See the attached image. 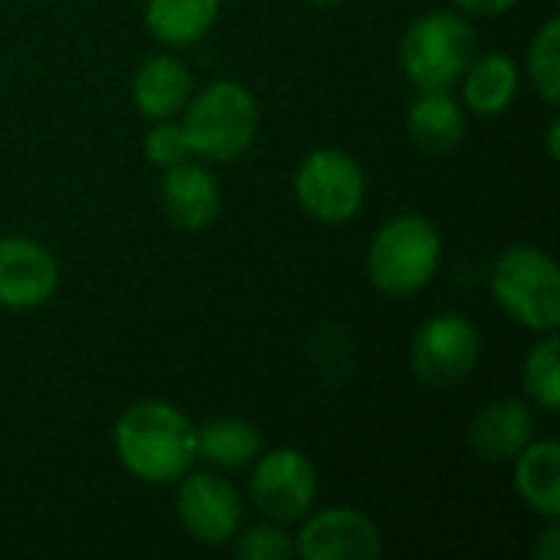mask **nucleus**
<instances>
[{
    "label": "nucleus",
    "instance_id": "0eeeda50",
    "mask_svg": "<svg viewBox=\"0 0 560 560\" xmlns=\"http://www.w3.org/2000/svg\"><path fill=\"white\" fill-rule=\"evenodd\" d=\"M482 358L479 328L456 312L423 322L413 338V374L427 387H456L463 384Z\"/></svg>",
    "mask_w": 560,
    "mask_h": 560
},
{
    "label": "nucleus",
    "instance_id": "f257e3e1",
    "mask_svg": "<svg viewBox=\"0 0 560 560\" xmlns=\"http://www.w3.org/2000/svg\"><path fill=\"white\" fill-rule=\"evenodd\" d=\"M115 453L135 479L167 486L194 469L197 427L171 404H131L115 423Z\"/></svg>",
    "mask_w": 560,
    "mask_h": 560
},
{
    "label": "nucleus",
    "instance_id": "2eb2a0df",
    "mask_svg": "<svg viewBox=\"0 0 560 560\" xmlns=\"http://www.w3.org/2000/svg\"><path fill=\"white\" fill-rule=\"evenodd\" d=\"M407 131L427 154H450L466 138L463 105L450 92H420L407 112Z\"/></svg>",
    "mask_w": 560,
    "mask_h": 560
},
{
    "label": "nucleus",
    "instance_id": "b1692460",
    "mask_svg": "<svg viewBox=\"0 0 560 560\" xmlns=\"http://www.w3.org/2000/svg\"><path fill=\"white\" fill-rule=\"evenodd\" d=\"M463 13H472V16H499L505 10H512L518 0H453Z\"/></svg>",
    "mask_w": 560,
    "mask_h": 560
},
{
    "label": "nucleus",
    "instance_id": "a878e982",
    "mask_svg": "<svg viewBox=\"0 0 560 560\" xmlns=\"http://www.w3.org/2000/svg\"><path fill=\"white\" fill-rule=\"evenodd\" d=\"M560 121L558 118H551V125H548V151H551V158L558 161L560 158Z\"/></svg>",
    "mask_w": 560,
    "mask_h": 560
},
{
    "label": "nucleus",
    "instance_id": "9d476101",
    "mask_svg": "<svg viewBox=\"0 0 560 560\" xmlns=\"http://www.w3.org/2000/svg\"><path fill=\"white\" fill-rule=\"evenodd\" d=\"M59 266L52 253L30 236H0V305L13 312L36 308L52 299Z\"/></svg>",
    "mask_w": 560,
    "mask_h": 560
},
{
    "label": "nucleus",
    "instance_id": "6ab92c4d",
    "mask_svg": "<svg viewBox=\"0 0 560 560\" xmlns=\"http://www.w3.org/2000/svg\"><path fill=\"white\" fill-rule=\"evenodd\" d=\"M220 0H148V30L167 46H190L213 30Z\"/></svg>",
    "mask_w": 560,
    "mask_h": 560
},
{
    "label": "nucleus",
    "instance_id": "ddd939ff",
    "mask_svg": "<svg viewBox=\"0 0 560 560\" xmlns=\"http://www.w3.org/2000/svg\"><path fill=\"white\" fill-rule=\"evenodd\" d=\"M190 92H194V75L177 56H151L148 62H141L131 85L138 112L151 121H164L184 112Z\"/></svg>",
    "mask_w": 560,
    "mask_h": 560
},
{
    "label": "nucleus",
    "instance_id": "4468645a",
    "mask_svg": "<svg viewBox=\"0 0 560 560\" xmlns=\"http://www.w3.org/2000/svg\"><path fill=\"white\" fill-rule=\"evenodd\" d=\"M532 433V413L518 400H495L489 404L469 430V443L479 459L486 463H512L528 443Z\"/></svg>",
    "mask_w": 560,
    "mask_h": 560
},
{
    "label": "nucleus",
    "instance_id": "bb28decb",
    "mask_svg": "<svg viewBox=\"0 0 560 560\" xmlns=\"http://www.w3.org/2000/svg\"><path fill=\"white\" fill-rule=\"evenodd\" d=\"M312 3H338V0H312Z\"/></svg>",
    "mask_w": 560,
    "mask_h": 560
},
{
    "label": "nucleus",
    "instance_id": "4be33fe9",
    "mask_svg": "<svg viewBox=\"0 0 560 560\" xmlns=\"http://www.w3.org/2000/svg\"><path fill=\"white\" fill-rule=\"evenodd\" d=\"M236 555L246 560H289L295 555V541L276 525H253L243 535L236 532Z\"/></svg>",
    "mask_w": 560,
    "mask_h": 560
},
{
    "label": "nucleus",
    "instance_id": "423d86ee",
    "mask_svg": "<svg viewBox=\"0 0 560 560\" xmlns=\"http://www.w3.org/2000/svg\"><path fill=\"white\" fill-rule=\"evenodd\" d=\"M368 194L361 164L341 148H318L305 154L295 171V197L302 210L328 226L348 223Z\"/></svg>",
    "mask_w": 560,
    "mask_h": 560
},
{
    "label": "nucleus",
    "instance_id": "412c9836",
    "mask_svg": "<svg viewBox=\"0 0 560 560\" xmlns=\"http://www.w3.org/2000/svg\"><path fill=\"white\" fill-rule=\"evenodd\" d=\"M528 75L548 105L560 102V20L551 16L528 46Z\"/></svg>",
    "mask_w": 560,
    "mask_h": 560
},
{
    "label": "nucleus",
    "instance_id": "7ed1b4c3",
    "mask_svg": "<svg viewBox=\"0 0 560 560\" xmlns=\"http://www.w3.org/2000/svg\"><path fill=\"white\" fill-rule=\"evenodd\" d=\"M443 259V236L423 213L387 220L368 249V276L384 295H413L427 289Z\"/></svg>",
    "mask_w": 560,
    "mask_h": 560
},
{
    "label": "nucleus",
    "instance_id": "1a4fd4ad",
    "mask_svg": "<svg viewBox=\"0 0 560 560\" xmlns=\"http://www.w3.org/2000/svg\"><path fill=\"white\" fill-rule=\"evenodd\" d=\"M177 518L194 541L226 545L243 525V495L213 472H187L177 479Z\"/></svg>",
    "mask_w": 560,
    "mask_h": 560
},
{
    "label": "nucleus",
    "instance_id": "39448f33",
    "mask_svg": "<svg viewBox=\"0 0 560 560\" xmlns=\"http://www.w3.org/2000/svg\"><path fill=\"white\" fill-rule=\"evenodd\" d=\"M495 302L525 328L551 335L560 325V272L558 262L532 246L518 243L499 253L492 266Z\"/></svg>",
    "mask_w": 560,
    "mask_h": 560
},
{
    "label": "nucleus",
    "instance_id": "f03ea898",
    "mask_svg": "<svg viewBox=\"0 0 560 560\" xmlns=\"http://www.w3.org/2000/svg\"><path fill=\"white\" fill-rule=\"evenodd\" d=\"M184 135L190 154L203 161H236L249 151L256 128H259V105L256 95L236 82L220 79L200 89L184 105Z\"/></svg>",
    "mask_w": 560,
    "mask_h": 560
},
{
    "label": "nucleus",
    "instance_id": "5701e85b",
    "mask_svg": "<svg viewBox=\"0 0 560 560\" xmlns=\"http://www.w3.org/2000/svg\"><path fill=\"white\" fill-rule=\"evenodd\" d=\"M144 158L158 167H171L190 158V144L184 135V125H174L171 118L154 121V128L144 135Z\"/></svg>",
    "mask_w": 560,
    "mask_h": 560
},
{
    "label": "nucleus",
    "instance_id": "393cba45",
    "mask_svg": "<svg viewBox=\"0 0 560 560\" xmlns=\"http://www.w3.org/2000/svg\"><path fill=\"white\" fill-rule=\"evenodd\" d=\"M535 558L538 560H560V528L558 522H551L545 532H541V538H538V545H535Z\"/></svg>",
    "mask_w": 560,
    "mask_h": 560
},
{
    "label": "nucleus",
    "instance_id": "f8f14e48",
    "mask_svg": "<svg viewBox=\"0 0 560 560\" xmlns=\"http://www.w3.org/2000/svg\"><path fill=\"white\" fill-rule=\"evenodd\" d=\"M161 197H164V210L167 217L180 226V230H207L223 203L220 194V180L213 177L210 167L194 164V161H180L164 167V180H161Z\"/></svg>",
    "mask_w": 560,
    "mask_h": 560
},
{
    "label": "nucleus",
    "instance_id": "6e6552de",
    "mask_svg": "<svg viewBox=\"0 0 560 560\" xmlns=\"http://www.w3.org/2000/svg\"><path fill=\"white\" fill-rule=\"evenodd\" d=\"M253 505L272 522H299L318 499V472L299 450L259 453L249 479Z\"/></svg>",
    "mask_w": 560,
    "mask_h": 560
},
{
    "label": "nucleus",
    "instance_id": "9b49d317",
    "mask_svg": "<svg viewBox=\"0 0 560 560\" xmlns=\"http://www.w3.org/2000/svg\"><path fill=\"white\" fill-rule=\"evenodd\" d=\"M377 525L354 509H325L312 515L295 541L305 560H374L381 558Z\"/></svg>",
    "mask_w": 560,
    "mask_h": 560
},
{
    "label": "nucleus",
    "instance_id": "a211bd4d",
    "mask_svg": "<svg viewBox=\"0 0 560 560\" xmlns=\"http://www.w3.org/2000/svg\"><path fill=\"white\" fill-rule=\"evenodd\" d=\"M262 453V433L249 420L223 417L197 430V459L217 469H246Z\"/></svg>",
    "mask_w": 560,
    "mask_h": 560
},
{
    "label": "nucleus",
    "instance_id": "f3484780",
    "mask_svg": "<svg viewBox=\"0 0 560 560\" xmlns=\"http://www.w3.org/2000/svg\"><path fill=\"white\" fill-rule=\"evenodd\" d=\"M515 92H518V66L505 52L472 56L469 69L463 72V98L482 118L502 115L515 102Z\"/></svg>",
    "mask_w": 560,
    "mask_h": 560
},
{
    "label": "nucleus",
    "instance_id": "20e7f679",
    "mask_svg": "<svg viewBox=\"0 0 560 560\" xmlns=\"http://www.w3.org/2000/svg\"><path fill=\"white\" fill-rule=\"evenodd\" d=\"M476 56V30L456 10H433L407 30L400 66L420 92H450Z\"/></svg>",
    "mask_w": 560,
    "mask_h": 560
},
{
    "label": "nucleus",
    "instance_id": "aec40b11",
    "mask_svg": "<svg viewBox=\"0 0 560 560\" xmlns=\"http://www.w3.org/2000/svg\"><path fill=\"white\" fill-rule=\"evenodd\" d=\"M560 341L558 331H551L541 345H535L525 358V371H522V384L525 394L545 407V410H558L560 407V361H558Z\"/></svg>",
    "mask_w": 560,
    "mask_h": 560
},
{
    "label": "nucleus",
    "instance_id": "dca6fc26",
    "mask_svg": "<svg viewBox=\"0 0 560 560\" xmlns=\"http://www.w3.org/2000/svg\"><path fill=\"white\" fill-rule=\"evenodd\" d=\"M518 495L532 505L535 515L560 518V446L555 440H532L515 459Z\"/></svg>",
    "mask_w": 560,
    "mask_h": 560
}]
</instances>
